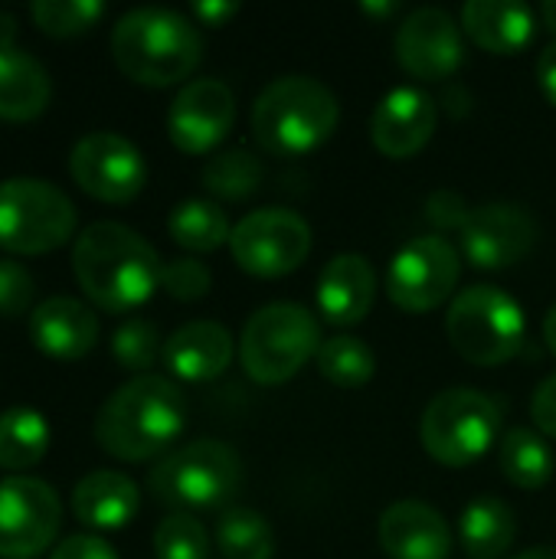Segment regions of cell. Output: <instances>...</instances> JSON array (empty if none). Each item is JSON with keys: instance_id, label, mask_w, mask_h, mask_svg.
<instances>
[{"instance_id": "4fadbf2b", "label": "cell", "mask_w": 556, "mask_h": 559, "mask_svg": "<svg viewBox=\"0 0 556 559\" xmlns=\"http://www.w3.org/2000/svg\"><path fill=\"white\" fill-rule=\"evenodd\" d=\"M72 180L102 203H128L147 183V164L141 151L115 134V131H92L75 141L69 154Z\"/></svg>"}, {"instance_id": "83f0119b", "label": "cell", "mask_w": 556, "mask_h": 559, "mask_svg": "<svg viewBox=\"0 0 556 559\" xmlns=\"http://www.w3.org/2000/svg\"><path fill=\"white\" fill-rule=\"evenodd\" d=\"M167 229L174 242L187 252H213L229 242L233 226L220 203L213 200H184L170 210Z\"/></svg>"}, {"instance_id": "9c48e42d", "label": "cell", "mask_w": 556, "mask_h": 559, "mask_svg": "<svg viewBox=\"0 0 556 559\" xmlns=\"http://www.w3.org/2000/svg\"><path fill=\"white\" fill-rule=\"evenodd\" d=\"M75 233V203L52 180L10 177L0 183V249L43 255Z\"/></svg>"}, {"instance_id": "8fae6325", "label": "cell", "mask_w": 556, "mask_h": 559, "mask_svg": "<svg viewBox=\"0 0 556 559\" xmlns=\"http://www.w3.org/2000/svg\"><path fill=\"white\" fill-rule=\"evenodd\" d=\"M462 275V255L446 236L410 239L387 269V295L406 314H426L449 301Z\"/></svg>"}, {"instance_id": "ffe728a7", "label": "cell", "mask_w": 556, "mask_h": 559, "mask_svg": "<svg viewBox=\"0 0 556 559\" xmlns=\"http://www.w3.org/2000/svg\"><path fill=\"white\" fill-rule=\"evenodd\" d=\"M29 341L36 350L56 360H79L98 341V318L85 301L69 295H52L33 308Z\"/></svg>"}, {"instance_id": "60d3db41", "label": "cell", "mask_w": 556, "mask_h": 559, "mask_svg": "<svg viewBox=\"0 0 556 559\" xmlns=\"http://www.w3.org/2000/svg\"><path fill=\"white\" fill-rule=\"evenodd\" d=\"M544 341H547L551 354L556 357V305L547 311V318H544Z\"/></svg>"}, {"instance_id": "d590c367", "label": "cell", "mask_w": 556, "mask_h": 559, "mask_svg": "<svg viewBox=\"0 0 556 559\" xmlns=\"http://www.w3.org/2000/svg\"><path fill=\"white\" fill-rule=\"evenodd\" d=\"M36 282L16 259H0V318H20L33 314Z\"/></svg>"}, {"instance_id": "e0dca14e", "label": "cell", "mask_w": 556, "mask_h": 559, "mask_svg": "<svg viewBox=\"0 0 556 559\" xmlns=\"http://www.w3.org/2000/svg\"><path fill=\"white\" fill-rule=\"evenodd\" d=\"M436 121H439L436 98L416 85H403V88L387 92L380 105L374 108L370 138L380 154L393 160H406L429 144Z\"/></svg>"}, {"instance_id": "9a60e30c", "label": "cell", "mask_w": 556, "mask_h": 559, "mask_svg": "<svg viewBox=\"0 0 556 559\" xmlns=\"http://www.w3.org/2000/svg\"><path fill=\"white\" fill-rule=\"evenodd\" d=\"M236 98L220 79L187 82L167 108V138L184 154H210L233 131Z\"/></svg>"}, {"instance_id": "4316f807", "label": "cell", "mask_w": 556, "mask_h": 559, "mask_svg": "<svg viewBox=\"0 0 556 559\" xmlns=\"http://www.w3.org/2000/svg\"><path fill=\"white\" fill-rule=\"evenodd\" d=\"M501 472L514 488L524 491H537L554 478L556 459L547 445L544 436H537L534 429H508L501 439Z\"/></svg>"}, {"instance_id": "6da1fadb", "label": "cell", "mask_w": 556, "mask_h": 559, "mask_svg": "<svg viewBox=\"0 0 556 559\" xmlns=\"http://www.w3.org/2000/svg\"><path fill=\"white\" fill-rule=\"evenodd\" d=\"M161 269L154 246L125 223H92L75 236L72 272L85 298L111 314L141 308L161 288Z\"/></svg>"}, {"instance_id": "30bf717a", "label": "cell", "mask_w": 556, "mask_h": 559, "mask_svg": "<svg viewBox=\"0 0 556 559\" xmlns=\"http://www.w3.org/2000/svg\"><path fill=\"white\" fill-rule=\"evenodd\" d=\"M233 262L256 278H282L311 252V226L285 206H269L242 216L229 236Z\"/></svg>"}, {"instance_id": "d6986e66", "label": "cell", "mask_w": 556, "mask_h": 559, "mask_svg": "<svg viewBox=\"0 0 556 559\" xmlns=\"http://www.w3.org/2000/svg\"><path fill=\"white\" fill-rule=\"evenodd\" d=\"M377 534L390 559H449L452 554V531L446 518L423 501L390 504Z\"/></svg>"}, {"instance_id": "603a6c76", "label": "cell", "mask_w": 556, "mask_h": 559, "mask_svg": "<svg viewBox=\"0 0 556 559\" xmlns=\"http://www.w3.org/2000/svg\"><path fill=\"white\" fill-rule=\"evenodd\" d=\"M462 26L475 46L495 56H518L537 33L534 10L514 0H469L462 7Z\"/></svg>"}, {"instance_id": "f1b7e54d", "label": "cell", "mask_w": 556, "mask_h": 559, "mask_svg": "<svg viewBox=\"0 0 556 559\" xmlns=\"http://www.w3.org/2000/svg\"><path fill=\"white\" fill-rule=\"evenodd\" d=\"M216 550L223 559H272V524L252 508H229L216 524Z\"/></svg>"}, {"instance_id": "44dd1931", "label": "cell", "mask_w": 556, "mask_h": 559, "mask_svg": "<svg viewBox=\"0 0 556 559\" xmlns=\"http://www.w3.org/2000/svg\"><path fill=\"white\" fill-rule=\"evenodd\" d=\"M233 334L216 321H190L164 341V367L184 383H206L233 364Z\"/></svg>"}, {"instance_id": "8992f818", "label": "cell", "mask_w": 556, "mask_h": 559, "mask_svg": "<svg viewBox=\"0 0 556 559\" xmlns=\"http://www.w3.org/2000/svg\"><path fill=\"white\" fill-rule=\"evenodd\" d=\"M452 347L475 367H501L521 354L528 341L524 308L495 285H472L459 292L446 314Z\"/></svg>"}, {"instance_id": "d6a6232c", "label": "cell", "mask_w": 556, "mask_h": 559, "mask_svg": "<svg viewBox=\"0 0 556 559\" xmlns=\"http://www.w3.org/2000/svg\"><path fill=\"white\" fill-rule=\"evenodd\" d=\"M111 357L131 370V373H147L157 357H164V341L157 328L144 318H128L115 334H111Z\"/></svg>"}, {"instance_id": "7c38bea8", "label": "cell", "mask_w": 556, "mask_h": 559, "mask_svg": "<svg viewBox=\"0 0 556 559\" xmlns=\"http://www.w3.org/2000/svg\"><path fill=\"white\" fill-rule=\"evenodd\" d=\"M62 527V501L52 485L10 475L0 481V559L43 557Z\"/></svg>"}, {"instance_id": "7bdbcfd3", "label": "cell", "mask_w": 556, "mask_h": 559, "mask_svg": "<svg viewBox=\"0 0 556 559\" xmlns=\"http://www.w3.org/2000/svg\"><path fill=\"white\" fill-rule=\"evenodd\" d=\"M541 16H544V23L556 33V0H547V3L541 7Z\"/></svg>"}, {"instance_id": "484cf974", "label": "cell", "mask_w": 556, "mask_h": 559, "mask_svg": "<svg viewBox=\"0 0 556 559\" xmlns=\"http://www.w3.org/2000/svg\"><path fill=\"white\" fill-rule=\"evenodd\" d=\"M49 452V423L29 406H13L0 413V468L26 472Z\"/></svg>"}, {"instance_id": "1f68e13d", "label": "cell", "mask_w": 556, "mask_h": 559, "mask_svg": "<svg viewBox=\"0 0 556 559\" xmlns=\"http://www.w3.org/2000/svg\"><path fill=\"white\" fill-rule=\"evenodd\" d=\"M102 13H105L102 0H33L29 3L33 23L56 39L88 33L102 20Z\"/></svg>"}, {"instance_id": "ac0fdd59", "label": "cell", "mask_w": 556, "mask_h": 559, "mask_svg": "<svg viewBox=\"0 0 556 559\" xmlns=\"http://www.w3.org/2000/svg\"><path fill=\"white\" fill-rule=\"evenodd\" d=\"M318 311L334 328H354L360 324L377 298V275L374 265L360 252H341L331 262H324L318 275Z\"/></svg>"}, {"instance_id": "4dcf8cb0", "label": "cell", "mask_w": 556, "mask_h": 559, "mask_svg": "<svg viewBox=\"0 0 556 559\" xmlns=\"http://www.w3.org/2000/svg\"><path fill=\"white\" fill-rule=\"evenodd\" d=\"M265 177L262 160L246 151V147H233L223 154H213L203 167V187L223 200H246L259 190Z\"/></svg>"}, {"instance_id": "52a82bcc", "label": "cell", "mask_w": 556, "mask_h": 559, "mask_svg": "<svg viewBox=\"0 0 556 559\" xmlns=\"http://www.w3.org/2000/svg\"><path fill=\"white\" fill-rule=\"evenodd\" d=\"M321 328L315 314L292 301H275L259 308L242 331L239 357L246 373L262 386H279L292 380L321 350Z\"/></svg>"}, {"instance_id": "3957f363", "label": "cell", "mask_w": 556, "mask_h": 559, "mask_svg": "<svg viewBox=\"0 0 556 559\" xmlns=\"http://www.w3.org/2000/svg\"><path fill=\"white\" fill-rule=\"evenodd\" d=\"M111 59L131 82L167 88L193 75L203 59V36L177 10L138 7L111 29Z\"/></svg>"}, {"instance_id": "836d02e7", "label": "cell", "mask_w": 556, "mask_h": 559, "mask_svg": "<svg viewBox=\"0 0 556 559\" xmlns=\"http://www.w3.org/2000/svg\"><path fill=\"white\" fill-rule=\"evenodd\" d=\"M154 554L157 559H206L210 557V534L193 514L174 511L154 531Z\"/></svg>"}, {"instance_id": "277c9868", "label": "cell", "mask_w": 556, "mask_h": 559, "mask_svg": "<svg viewBox=\"0 0 556 559\" xmlns=\"http://www.w3.org/2000/svg\"><path fill=\"white\" fill-rule=\"evenodd\" d=\"M338 118L341 105L321 79L282 75L259 92L252 105V134L272 157H301L334 134Z\"/></svg>"}, {"instance_id": "7a4b0ae2", "label": "cell", "mask_w": 556, "mask_h": 559, "mask_svg": "<svg viewBox=\"0 0 556 559\" xmlns=\"http://www.w3.org/2000/svg\"><path fill=\"white\" fill-rule=\"evenodd\" d=\"M187 426L180 386L157 373L121 383L95 416V442L118 462H147L167 452Z\"/></svg>"}, {"instance_id": "8d00e7d4", "label": "cell", "mask_w": 556, "mask_h": 559, "mask_svg": "<svg viewBox=\"0 0 556 559\" xmlns=\"http://www.w3.org/2000/svg\"><path fill=\"white\" fill-rule=\"evenodd\" d=\"M49 559H118V554L108 540L95 534H75V537L59 540Z\"/></svg>"}, {"instance_id": "b9f144b4", "label": "cell", "mask_w": 556, "mask_h": 559, "mask_svg": "<svg viewBox=\"0 0 556 559\" xmlns=\"http://www.w3.org/2000/svg\"><path fill=\"white\" fill-rule=\"evenodd\" d=\"M514 559H556V550H551V547H531V550H524L521 557Z\"/></svg>"}, {"instance_id": "f35d334b", "label": "cell", "mask_w": 556, "mask_h": 559, "mask_svg": "<svg viewBox=\"0 0 556 559\" xmlns=\"http://www.w3.org/2000/svg\"><path fill=\"white\" fill-rule=\"evenodd\" d=\"M537 82H541L544 98L556 108V39L541 52V59H537Z\"/></svg>"}, {"instance_id": "2e32d148", "label": "cell", "mask_w": 556, "mask_h": 559, "mask_svg": "<svg viewBox=\"0 0 556 559\" xmlns=\"http://www.w3.org/2000/svg\"><path fill=\"white\" fill-rule=\"evenodd\" d=\"M397 62L423 82H442L459 72L465 59L462 29L456 26L449 10L419 7L397 29Z\"/></svg>"}, {"instance_id": "5bb4252c", "label": "cell", "mask_w": 556, "mask_h": 559, "mask_svg": "<svg viewBox=\"0 0 556 559\" xmlns=\"http://www.w3.org/2000/svg\"><path fill=\"white\" fill-rule=\"evenodd\" d=\"M462 233V252L475 269H511L537 246V219L518 203H485L469 210Z\"/></svg>"}, {"instance_id": "74e56055", "label": "cell", "mask_w": 556, "mask_h": 559, "mask_svg": "<svg viewBox=\"0 0 556 559\" xmlns=\"http://www.w3.org/2000/svg\"><path fill=\"white\" fill-rule=\"evenodd\" d=\"M531 419H534V426H537L544 436L556 439V373H551V377L534 390V396H531Z\"/></svg>"}, {"instance_id": "e575fe53", "label": "cell", "mask_w": 556, "mask_h": 559, "mask_svg": "<svg viewBox=\"0 0 556 559\" xmlns=\"http://www.w3.org/2000/svg\"><path fill=\"white\" fill-rule=\"evenodd\" d=\"M213 285V275L197 259H170L161 269V288L177 301H200Z\"/></svg>"}, {"instance_id": "7402d4cb", "label": "cell", "mask_w": 556, "mask_h": 559, "mask_svg": "<svg viewBox=\"0 0 556 559\" xmlns=\"http://www.w3.org/2000/svg\"><path fill=\"white\" fill-rule=\"evenodd\" d=\"M141 491L121 472H88L72 491V514L88 531H121L138 518Z\"/></svg>"}, {"instance_id": "ba28073f", "label": "cell", "mask_w": 556, "mask_h": 559, "mask_svg": "<svg viewBox=\"0 0 556 559\" xmlns=\"http://www.w3.org/2000/svg\"><path fill=\"white\" fill-rule=\"evenodd\" d=\"M501 432V409L498 403L469 386H456L439 393L423 419H419V442L423 449L449 468H465L488 455Z\"/></svg>"}, {"instance_id": "f546056e", "label": "cell", "mask_w": 556, "mask_h": 559, "mask_svg": "<svg viewBox=\"0 0 556 559\" xmlns=\"http://www.w3.org/2000/svg\"><path fill=\"white\" fill-rule=\"evenodd\" d=\"M318 370L328 383L341 386V390H360L364 383L374 380L377 370V357L374 350L354 337V334H338L328 337L318 350Z\"/></svg>"}, {"instance_id": "5b68a950", "label": "cell", "mask_w": 556, "mask_h": 559, "mask_svg": "<svg viewBox=\"0 0 556 559\" xmlns=\"http://www.w3.org/2000/svg\"><path fill=\"white\" fill-rule=\"evenodd\" d=\"M239 485H242V462L226 442L216 439L180 445L177 452L161 459L147 475L151 498L184 514L233 501Z\"/></svg>"}, {"instance_id": "ab89813d", "label": "cell", "mask_w": 556, "mask_h": 559, "mask_svg": "<svg viewBox=\"0 0 556 559\" xmlns=\"http://www.w3.org/2000/svg\"><path fill=\"white\" fill-rule=\"evenodd\" d=\"M239 13V3H223V0H213V3H193V16L203 20L206 26H223L229 16Z\"/></svg>"}, {"instance_id": "d4e9b609", "label": "cell", "mask_w": 556, "mask_h": 559, "mask_svg": "<svg viewBox=\"0 0 556 559\" xmlns=\"http://www.w3.org/2000/svg\"><path fill=\"white\" fill-rule=\"evenodd\" d=\"M459 534H462V547L469 559H501L514 547L518 521L505 501L482 495L462 511Z\"/></svg>"}, {"instance_id": "cb8c5ba5", "label": "cell", "mask_w": 556, "mask_h": 559, "mask_svg": "<svg viewBox=\"0 0 556 559\" xmlns=\"http://www.w3.org/2000/svg\"><path fill=\"white\" fill-rule=\"evenodd\" d=\"M52 82L46 66L16 43L0 46V118L33 121L49 108Z\"/></svg>"}]
</instances>
